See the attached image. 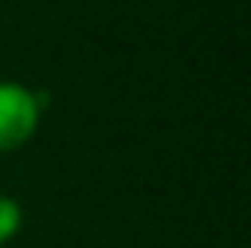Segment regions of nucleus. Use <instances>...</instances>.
Here are the masks:
<instances>
[{
	"label": "nucleus",
	"mask_w": 251,
	"mask_h": 248,
	"mask_svg": "<svg viewBox=\"0 0 251 248\" xmlns=\"http://www.w3.org/2000/svg\"><path fill=\"white\" fill-rule=\"evenodd\" d=\"M38 105L35 93L19 83H0V153L19 149L38 127Z\"/></svg>",
	"instance_id": "1"
},
{
	"label": "nucleus",
	"mask_w": 251,
	"mask_h": 248,
	"mask_svg": "<svg viewBox=\"0 0 251 248\" xmlns=\"http://www.w3.org/2000/svg\"><path fill=\"white\" fill-rule=\"evenodd\" d=\"M19 229H23V207L10 194H0V245L13 242Z\"/></svg>",
	"instance_id": "2"
}]
</instances>
